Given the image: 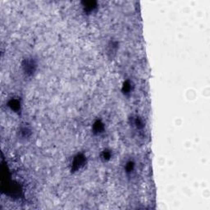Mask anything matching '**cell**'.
<instances>
[{
    "mask_svg": "<svg viewBox=\"0 0 210 210\" xmlns=\"http://www.w3.org/2000/svg\"><path fill=\"white\" fill-rule=\"evenodd\" d=\"M35 63L32 61H27L26 62V65L24 66L25 71L27 72V73H32L35 71Z\"/></svg>",
    "mask_w": 210,
    "mask_h": 210,
    "instance_id": "cell-1",
    "label": "cell"
}]
</instances>
